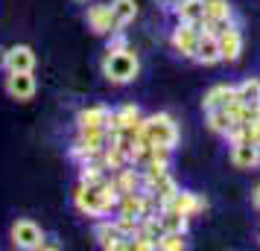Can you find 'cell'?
Masks as SVG:
<instances>
[{
    "mask_svg": "<svg viewBox=\"0 0 260 251\" xmlns=\"http://www.w3.org/2000/svg\"><path fill=\"white\" fill-rule=\"evenodd\" d=\"M111 9H114V18H117L120 26L132 24V21H135V15H138L135 0H114V3H111Z\"/></svg>",
    "mask_w": 260,
    "mask_h": 251,
    "instance_id": "22",
    "label": "cell"
},
{
    "mask_svg": "<svg viewBox=\"0 0 260 251\" xmlns=\"http://www.w3.org/2000/svg\"><path fill=\"white\" fill-rule=\"evenodd\" d=\"M141 140H146L149 146H164V149H173L178 144V126L170 114H152L141 123V132H138Z\"/></svg>",
    "mask_w": 260,
    "mask_h": 251,
    "instance_id": "2",
    "label": "cell"
},
{
    "mask_svg": "<svg viewBox=\"0 0 260 251\" xmlns=\"http://www.w3.org/2000/svg\"><path fill=\"white\" fill-rule=\"evenodd\" d=\"M0 67H6V50L0 47Z\"/></svg>",
    "mask_w": 260,
    "mask_h": 251,
    "instance_id": "28",
    "label": "cell"
},
{
    "mask_svg": "<svg viewBox=\"0 0 260 251\" xmlns=\"http://www.w3.org/2000/svg\"><path fill=\"white\" fill-rule=\"evenodd\" d=\"M158 248H164V251H181V248H187L184 234H181V231H164V237L158 239Z\"/></svg>",
    "mask_w": 260,
    "mask_h": 251,
    "instance_id": "24",
    "label": "cell"
},
{
    "mask_svg": "<svg viewBox=\"0 0 260 251\" xmlns=\"http://www.w3.org/2000/svg\"><path fill=\"white\" fill-rule=\"evenodd\" d=\"M6 67L9 70H32L36 67V53L26 44H18V47L6 50Z\"/></svg>",
    "mask_w": 260,
    "mask_h": 251,
    "instance_id": "15",
    "label": "cell"
},
{
    "mask_svg": "<svg viewBox=\"0 0 260 251\" xmlns=\"http://www.w3.org/2000/svg\"><path fill=\"white\" fill-rule=\"evenodd\" d=\"M158 222H161V228L164 231H187V216L178 213V210H173V207H161V213H158Z\"/></svg>",
    "mask_w": 260,
    "mask_h": 251,
    "instance_id": "19",
    "label": "cell"
},
{
    "mask_svg": "<svg viewBox=\"0 0 260 251\" xmlns=\"http://www.w3.org/2000/svg\"><path fill=\"white\" fill-rule=\"evenodd\" d=\"M205 199L202 196H196V193H187V190H178L173 199L167 204H161V207H173V210H178V213H184V216H193V213H199V210H205Z\"/></svg>",
    "mask_w": 260,
    "mask_h": 251,
    "instance_id": "10",
    "label": "cell"
},
{
    "mask_svg": "<svg viewBox=\"0 0 260 251\" xmlns=\"http://www.w3.org/2000/svg\"><path fill=\"white\" fill-rule=\"evenodd\" d=\"M79 132L82 129H108V123H111V111L106 105H91V108H82L79 111Z\"/></svg>",
    "mask_w": 260,
    "mask_h": 251,
    "instance_id": "12",
    "label": "cell"
},
{
    "mask_svg": "<svg viewBox=\"0 0 260 251\" xmlns=\"http://www.w3.org/2000/svg\"><path fill=\"white\" fill-rule=\"evenodd\" d=\"M138 70H141V61H138V56H135L129 47L126 50H108V56L103 59V76L114 85L132 82V79L138 76Z\"/></svg>",
    "mask_w": 260,
    "mask_h": 251,
    "instance_id": "3",
    "label": "cell"
},
{
    "mask_svg": "<svg viewBox=\"0 0 260 251\" xmlns=\"http://www.w3.org/2000/svg\"><path fill=\"white\" fill-rule=\"evenodd\" d=\"M208 126H211V132H216V134H228L231 126H234V117H231L228 108H213V111H208Z\"/></svg>",
    "mask_w": 260,
    "mask_h": 251,
    "instance_id": "18",
    "label": "cell"
},
{
    "mask_svg": "<svg viewBox=\"0 0 260 251\" xmlns=\"http://www.w3.org/2000/svg\"><path fill=\"white\" fill-rule=\"evenodd\" d=\"M76 3H88V0H76Z\"/></svg>",
    "mask_w": 260,
    "mask_h": 251,
    "instance_id": "30",
    "label": "cell"
},
{
    "mask_svg": "<svg viewBox=\"0 0 260 251\" xmlns=\"http://www.w3.org/2000/svg\"><path fill=\"white\" fill-rule=\"evenodd\" d=\"M199 38H202V26L199 24H178V29L173 32V47L181 53V56H187L193 59L196 56V47H199Z\"/></svg>",
    "mask_w": 260,
    "mask_h": 251,
    "instance_id": "6",
    "label": "cell"
},
{
    "mask_svg": "<svg viewBox=\"0 0 260 251\" xmlns=\"http://www.w3.org/2000/svg\"><path fill=\"white\" fill-rule=\"evenodd\" d=\"M126 239L129 237L117 228V222H100V225H96V242H100L103 248H129Z\"/></svg>",
    "mask_w": 260,
    "mask_h": 251,
    "instance_id": "13",
    "label": "cell"
},
{
    "mask_svg": "<svg viewBox=\"0 0 260 251\" xmlns=\"http://www.w3.org/2000/svg\"><path fill=\"white\" fill-rule=\"evenodd\" d=\"M114 184H117L120 196H123V193H138V187L143 184V178L135 172V169H120V175L114 178Z\"/></svg>",
    "mask_w": 260,
    "mask_h": 251,
    "instance_id": "20",
    "label": "cell"
},
{
    "mask_svg": "<svg viewBox=\"0 0 260 251\" xmlns=\"http://www.w3.org/2000/svg\"><path fill=\"white\" fill-rule=\"evenodd\" d=\"M231 164L237 169H254L260 164V146L246 144V140L231 144Z\"/></svg>",
    "mask_w": 260,
    "mask_h": 251,
    "instance_id": "9",
    "label": "cell"
},
{
    "mask_svg": "<svg viewBox=\"0 0 260 251\" xmlns=\"http://www.w3.org/2000/svg\"><path fill=\"white\" fill-rule=\"evenodd\" d=\"M141 108L138 105H123L117 111H111V123H108V132H132V129H141Z\"/></svg>",
    "mask_w": 260,
    "mask_h": 251,
    "instance_id": "8",
    "label": "cell"
},
{
    "mask_svg": "<svg viewBox=\"0 0 260 251\" xmlns=\"http://www.w3.org/2000/svg\"><path fill=\"white\" fill-rule=\"evenodd\" d=\"M237 96L243 99V102H248V105H257L260 102V79H246V82L237 85Z\"/></svg>",
    "mask_w": 260,
    "mask_h": 251,
    "instance_id": "21",
    "label": "cell"
},
{
    "mask_svg": "<svg viewBox=\"0 0 260 251\" xmlns=\"http://www.w3.org/2000/svg\"><path fill=\"white\" fill-rule=\"evenodd\" d=\"M251 199H254V207H257V210H260V184H257V187H254V193H251Z\"/></svg>",
    "mask_w": 260,
    "mask_h": 251,
    "instance_id": "27",
    "label": "cell"
},
{
    "mask_svg": "<svg viewBox=\"0 0 260 251\" xmlns=\"http://www.w3.org/2000/svg\"><path fill=\"white\" fill-rule=\"evenodd\" d=\"M73 202L79 207V213L85 216H106L111 207H117L120 190L114 181H100V184H79V190L73 196Z\"/></svg>",
    "mask_w": 260,
    "mask_h": 251,
    "instance_id": "1",
    "label": "cell"
},
{
    "mask_svg": "<svg viewBox=\"0 0 260 251\" xmlns=\"http://www.w3.org/2000/svg\"><path fill=\"white\" fill-rule=\"evenodd\" d=\"M205 3H213V0H205Z\"/></svg>",
    "mask_w": 260,
    "mask_h": 251,
    "instance_id": "31",
    "label": "cell"
},
{
    "mask_svg": "<svg viewBox=\"0 0 260 251\" xmlns=\"http://www.w3.org/2000/svg\"><path fill=\"white\" fill-rule=\"evenodd\" d=\"M12 242H15V248H24V251L44 248V231L32 219H18L12 225Z\"/></svg>",
    "mask_w": 260,
    "mask_h": 251,
    "instance_id": "4",
    "label": "cell"
},
{
    "mask_svg": "<svg viewBox=\"0 0 260 251\" xmlns=\"http://www.w3.org/2000/svg\"><path fill=\"white\" fill-rule=\"evenodd\" d=\"M108 50H126V38L120 35V29L114 32V38L108 41Z\"/></svg>",
    "mask_w": 260,
    "mask_h": 251,
    "instance_id": "25",
    "label": "cell"
},
{
    "mask_svg": "<svg viewBox=\"0 0 260 251\" xmlns=\"http://www.w3.org/2000/svg\"><path fill=\"white\" fill-rule=\"evenodd\" d=\"M6 94L18 99V102H26L36 96V76L32 70H9L6 76Z\"/></svg>",
    "mask_w": 260,
    "mask_h": 251,
    "instance_id": "5",
    "label": "cell"
},
{
    "mask_svg": "<svg viewBox=\"0 0 260 251\" xmlns=\"http://www.w3.org/2000/svg\"><path fill=\"white\" fill-rule=\"evenodd\" d=\"M234 12L225 0H213V3H205V21H231Z\"/></svg>",
    "mask_w": 260,
    "mask_h": 251,
    "instance_id": "23",
    "label": "cell"
},
{
    "mask_svg": "<svg viewBox=\"0 0 260 251\" xmlns=\"http://www.w3.org/2000/svg\"><path fill=\"white\" fill-rule=\"evenodd\" d=\"M257 117H260V102H257Z\"/></svg>",
    "mask_w": 260,
    "mask_h": 251,
    "instance_id": "29",
    "label": "cell"
},
{
    "mask_svg": "<svg viewBox=\"0 0 260 251\" xmlns=\"http://www.w3.org/2000/svg\"><path fill=\"white\" fill-rule=\"evenodd\" d=\"M196 61L202 64H216V61L222 59V53H219V35H213V32H202L199 38V47H196Z\"/></svg>",
    "mask_w": 260,
    "mask_h": 251,
    "instance_id": "14",
    "label": "cell"
},
{
    "mask_svg": "<svg viewBox=\"0 0 260 251\" xmlns=\"http://www.w3.org/2000/svg\"><path fill=\"white\" fill-rule=\"evenodd\" d=\"M155 3H158L161 9H170V12H176V9H178V3H181V0H155Z\"/></svg>",
    "mask_w": 260,
    "mask_h": 251,
    "instance_id": "26",
    "label": "cell"
},
{
    "mask_svg": "<svg viewBox=\"0 0 260 251\" xmlns=\"http://www.w3.org/2000/svg\"><path fill=\"white\" fill-rule=\"evenodd\" d=\"M237 88H231V85H213L211 91L205 94V99H202V108L205 111H213V108H228V102L234 99Z\"/></svg>",
    "mask_w": 260,
    "mask_h": 251,
    "instance_id": "16",
    "label": "cell"
},
{
    "mask_svg": "<svg viewBox=\"0 0 260 251\" xmlns=\"http://www.w3.org/2000/svg\"><path fill=\"white\" fill-rule=\"evenodd\" d=\"M88 24H91V29L96 35H108V32H117L120 29L117 18H114V9L106 6V3H94L88 9Z\"/></svg>",
    "mask_w": 260,
    "mask_h": 251,
    "instance_id": "7",
    "label": "cell"
},
{
    "mask_svg": "<svg viewBox=\"0 0 260 251\" xmlns=\"http://www.w3.org/2000/svg\"><path fill=\"white\" fill-rule=\"evenodd\" d=\"M219 53H222V61L240 59V53H243V32L234 24L228 26L225 32H219Z\"/></svg>",
    "mask_w": 260,
    "mask_h": 251,
    "instance_id": "11",
    "label": "cell"
},
{
    "mask_svg": "<svg viewBox=\"0 0 260 251\" xmlns=\"http://www.w3.org/2000/svg\"><path fill=\"white\" fill-rule=\"evenodd\" d=\"M176 15L184 24H205V0H181Z\"/></svg>",
    "mask_w": 260,
    "mask_h": 251,
    "instance_id": "17",
    "label": "cell"
}]
</instances>
